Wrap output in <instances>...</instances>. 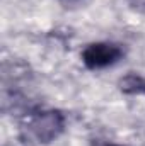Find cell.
I'll use <instances>...</instances> for the list:
<instances>
[{"label":"cell","mask_w":145,"mask_h":146,"mask_svg":"<svg viewBox=\"0 0 145 146\" xmlns=\"http://www.w3.org/2000/svg\"><path fill=\"white\" fill-rule=\"evenodd\" d=\"M67 126V117L58 109H33L21 127L24 141L36 145H50L58 139Z\"/></svg>","instance_id":"cell-1"},{"label":"cell","mask_w":145,"mask_h":146,"mask_svg":"<svg viewBox=\"0 0 145 146\" xmlns=\"http://www.w3.org/2000/svg\"><path fill=\"white\" fill-rule=\"evenodd\" d=\"M118 88L125 95H145V76L140 73L128 72L118 80Z\"/></svg>","instance_id":"cell-3"},{"label":"cell","mask_w":145,"mask_h":146,"mask_svg":"<svg viewBox=\"0 0 145 146\" xmlns=\"http://www.w3.org/2000/svg\"><path fill=\"white\" fill-rule=\"evenodd\" d=\"M91 146H125V145H118V143H111V141H104V139H92Z\"/></svg>","instance_id":"cell-4"},{"label":"cell","mask_w":145,"mask_h":146,"mask_svg":"<svg viewBox=\"0 0 145 146\" xmlns=\"http://www.w3.org/2000/svg\"><path fill=\"white\" fill-rule=\"evenodd\" d=\"M125 56V49L121 44L109 42V41H97L91 42L82 49V63L89 70H104L108 66L116 65Z\"/></svg>","instance_id":"cell-2"}]
</instances>
